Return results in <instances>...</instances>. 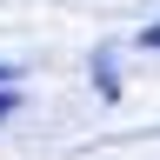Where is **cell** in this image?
Returning a JSON list of instances; mask_svg holds the SVG:
<instances>
[{
  "mask_svg": "<svg viewBox=\"0 0 160 160\" xmlns=\"http://www.w3.org/2000/svg\"><path fill=\"white\" fill-rule=\"evenodd\" d=\"M0 87H7V67H0Z\"/></svg>",
  "mask_w": 160,
  "mask_h": 160,
  "instance_id": "3957f363",
  "label": "cell"
},
{
  "mask_svg": "<svg viewBox=\"0 0 160 160\" xmlns=\"http://www.w3.org/2000/svg\"><path fill=\"white\" fill-rule=\"evenodd\" d=\"M13 113V87H0V120H7Z\"/></svg>",
  "mask_w": 160,
  "mask_h": 160,
  "instance_id": "7a4b0ae2",
  "label": "cell"
},
{
  "mask_svg": "<svg viewBox=\"0 0 160 160\" xmlns=\"http://www.w3.org/2000/svg\"><path fill=\"white\" fill-rule=\"evenodd\" d=\"M140 47H153V53H160V20H153L147 33H140Z\"/></svg>",
  "mask_w": 160,
  "mask_h": 160,
  "instance_id": "6da1fadb",
  "label": "cell"
}]
</instances>
